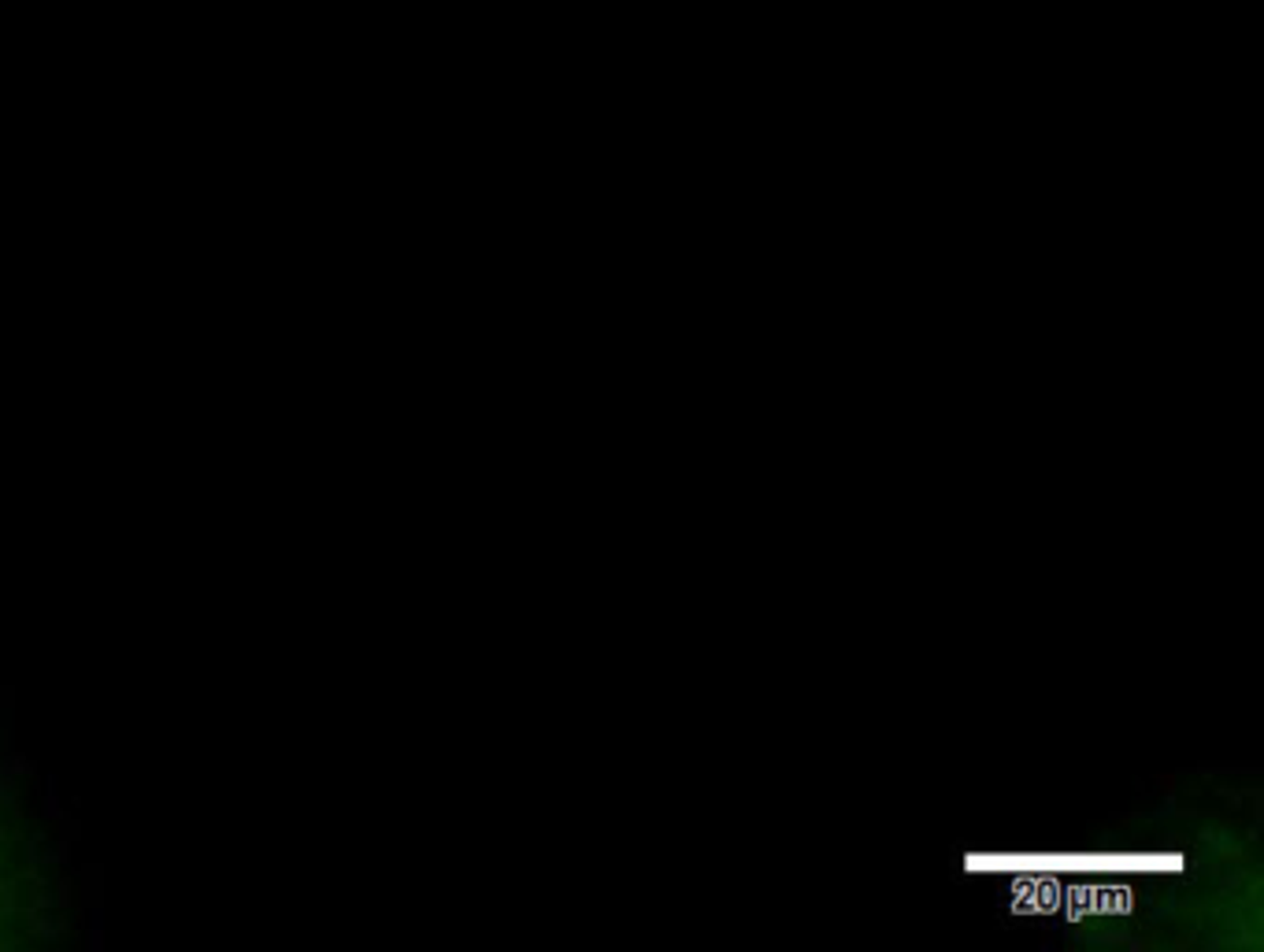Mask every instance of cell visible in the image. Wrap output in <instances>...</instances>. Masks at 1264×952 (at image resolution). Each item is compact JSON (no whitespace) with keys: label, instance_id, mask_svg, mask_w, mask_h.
<instances>
[{"label":"cell","instance_id":"obj_1","mask_svg":"<svg viewBox=\"0 0 1264 952\" xmlns=\"http://www.w3.org/2000/svg\"><path fill=\"white\" fill-rule=\"evenodd\" d=\"M64 934L56 868L37 819L0 760V949L49 945Z\"/></svg>","mask_w":1264,"mask_h":952}]
</instances>
